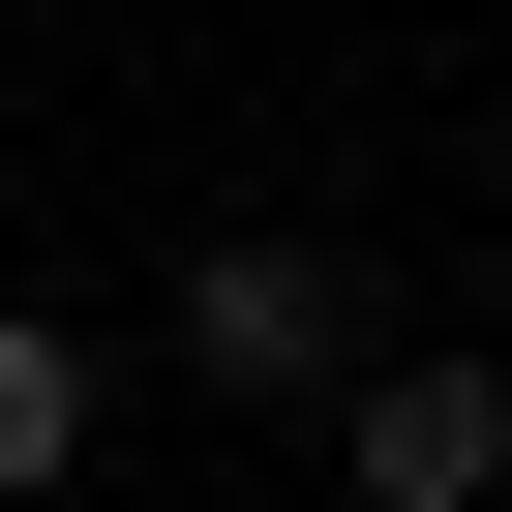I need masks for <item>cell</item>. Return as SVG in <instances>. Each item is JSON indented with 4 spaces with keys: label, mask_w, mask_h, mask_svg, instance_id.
Segmentation results:
<instances>
[{
    "label": "cell",
    "mask_w": 512,
    "mask_h": 512,
    "mask_svg": "<svg viewBox=\"0 0 512 512\" xmlns=\"http://www.w3.org/2000/svg\"><path fill=\"white\" fill-rule=\"evenodd\" d=\"M332 362H362V241H302V211L181 241V392L211 422H332Z\"/></svg>",
    "instance_id": "1"
},
{
    "label": "cell",
    "mask_w": 512,
    "mask_h": 512,
    "mask_svg": "<svg viewBox=\"0 0 512 512\" xmlns=\"http://www.w3.org/2000/svg\"><path fill=\"white\" fill-rule=\"evenodd\" d=\"M0 482H91V332L0 302Z\"/></svg>",
    "instance_id": "3"
},
{
    "label": "cell",
    "mask_w": 512,
    "mask_h": 512,
    "mask_svg": "<svg viewBox=\"0 0 512 512\" xmlns=\"http://www.w3.org/2000/svg\"><path fill=\"white\" fill-rule=\"evenodd\" d=\"M332 482H362V512H482V482H512V362H482V332H362V362H332Z\"/></svg>",
    "instance_id": "2"
}]
</instances>
